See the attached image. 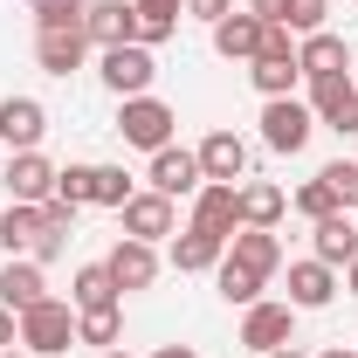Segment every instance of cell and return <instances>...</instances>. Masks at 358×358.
Wrapping results in <instances>:
<instances>
[{
  "mask_svg": "<svg viewBox=\"0 0 358 358\" xmlns=\"http://www.w3.org/2000/svg\"><path fill=\"white\" fill-rule=\"evenodd\" d=\"M324 21H331V0H282V28H289L296 42H303V35H317Z\"/></svg>",
  "mask_w": 358,
  "mask_h": 358,
  "instance_id": "30",
  "label": "cell"
},
{
  "mask_svg": "<svg viewBox=\"0 0 358 358\" xmlns=\"http://www.w3.org/2000/svg\"><path fill=\"white\" fill-rule=\"evenodd\" d=\"M227 262L255 268V275H275L282 268V241H275V227H241V234H227Z\"/></svg>",
  "mask_w": 358,
  "mask_h": 358,
  "instance_id": "19",
  "label": "cell"
},
{
  "mask_svg": "<svg viewBox=\"0 0 358 358\" xmlns=\"http://www.w3.org/2000/svg\"><path fill=\"white\" fill-rule=\"evenodd\" d=\"M152 358H200V352H193V345H159Z\"/></svg>",
  "mask_w": 358,
  "mask_h": 358,
  "instance_id": "40",
  "label": "cell"
},
{
  "mask_svg": "<svg viewBox=\"0 0 358 358\" xmlns=\"http://www.w3.org/2000/svg\"><path fill=\"white\" fill-rule=\"evenodd\" d=\"M103 358H131V352H117V345H110V352H103Z\"/></svg>",
  "mask_w": 358,
  "mask_h": 358,
  "instance_id": "44",
  "label": "cell"
},
{
  "mask_svg": "<svg viewBox=\"0 0 358 358\" xmlns=\"http://www.w3.org/2000/svg\"><path fill=\"white\" fill-rule=\"evenodd\" d=\"M262 14H248V7H241V14H227V21H214V55H227V62H255V55H262Z\"/></svg>",
  "mask_w": 358,
  "mask_h": 358,
  "instance_id": "17",
  "label": "cell"
},
{
  "mask_svg": "<svg viewBox=\"0 0 358 358\" xmlns=\"http://www.w3.org/2000/svg\"><path fill=\"white\" fill-rule=\"evenodd\" d=\"M262 55H268V62H296V35H289L282 21H268V28H262ZM262 55H255V62H262Z\"/></svg>",
  "mask_w": 358,
  "mask_h": 358,
  "instance_id": "33",
  "label": "cell"
},
{
  "mask_svg": "<svg viewBox=\"0 0 358 358\" xmlns=\"http://www.w3.org/2000/svg\"><path fill=\"white\" fill-rule=\"evenodd\" d=\"M90 186H96V166H55V200L90 207Z\"/></svg>",
  "mask_w": 358,
  "mask_h": 358,
  "instance_id": "32",
  "label": "cell"
},
{
  "mask_svg": "<svg viewBox=\"0 0 358 358\" xmlns=\"http://www.w3.org/2000/svg\"><path fill=\"white\" fill-rule=\"evenodd\" d=\"M173 131H179V110L166 96H124V103H117V138L138 145V152H166Z\"/></svg>",
  "mask_w": 358,
  "mask_h": 358,
  "instance_id": "1",
  "label": "cell"
},
{
  "mask_svg": "<svg viewBox=\"0 0 358 358\" xmlns=\"http://www.w3.org/2000/svg\"><path fill=\"white\" fill-rule=\"evenodd\" d=\"M42 138H48V110L35 96H7L0 103V145L7 152H42Z\"/></svg>",
  "mask_w": 358,
  "mask_h": 358,
  "instance_id": "10",
  "label": "cell"
},
{
  "mask_svg": "<svg viewBox=\"0 0 358 358\" xmlns=\"http://www.w3.org/2000/svg\"><path fill=\"white\" fill-rule=\"evenodd\" d=\"M310 248H317V262H331V268H345L358 255V221H352V207L345 214H331V221H310Z\"/></svg>",
  "mask_w": 358,
  "mask_h": 358,
  "instance_id": "21",
  "label": "cell"
},
{
  "mask_svg": "<svg viewBox=\"0 0 358 358\" xmlns=\"http://www.w3.org/2000/svg\"><path fill=\"white\" fill-rule=\"evenodd\" d=\"M310 131H317L310 103H296V96H268L262 103V145L268 152H303Z\"/></svg>",
  "mask_w": 358,
  "mask_h": 358,
  "instance_id": "5",
  "label": "cell"
},
{
  "mask_svg": "<svg viewBox=\"0 0 358 358\" xmlns=\"http://www.w3.org/2000/svg\"><path fill=\"white\" fill-rule=\"evenodd\" d=\"M0 358H28V352H0Z\"/></svg>",
  "mask_w": 358,
  "mask_h": 358,
  "instance_id": "45",
  "label": "cell"
},
{
  "mask_svg": "<svg viewBox=\"0 0 358 358\" xmlns=\"http://www.w3.org/2000/svg\"><path fill=\"white\" fill-rule=\"evenodd\" d=\"M103 268L117 275V289H152V282H159V248L124 234V241H117V248L103 255Z\"/></svg>",
  "mask_w": 358,
  "mask_h": 358,
  "instance_id": "14",
  "label": "cell"
},
{
  "mask_svg": "<svg viewBox=\"0 0 358 358\" xmlns=\"http://www.w3.org/2000/svg\"><path fill=\"white\" fill-rule=\"evenodd\" d=\"M117 221L131 241H159V234H173V200L166 193H131L124 207H117Z\"/></svg>",
  "mask_w": 358,
  "mask_h": 358,
  "instance_id": "18",
  "label": "cell"
},
{
  "mask_svg": "<svg viewBox=\"0 0 358 358\" xmlns=\"http://www.w3.org/2000/svg\"><path fill=\"white\" fill-rule=\"evenodd\" d=\"M310 117L324 124V131H358V83L352 76H324V83H310Z\"/></svg>",
  "mask_w": 358,
  "mask_h": 358,
  "instance_id": "7",
  "label": "cell"
},
{
  "mask_svg": "<svg viewBox=\"0 0 358 358\" xmlns=\"http://www.w3.org/2000/svg\"><path fill=\"white\" fill-rule=\"evenodd\" d=\"M248 83L262 90V103H268V96H296V83H303V69H296V62H268V55H262V62L248 69Z\"/></svg>",
  "mask_w": 358,
  "mask_h": 358,
  "instance_id": "29",
  "label": "cell"
},
{
  "mask_svg": "<svg viewBox=\"0 0 358 358\" xmlns=\"http://www.w3.org/2000/svg\"><path fill=\"white\" fill-rule=\"evenodd\" d=\"M268 358H303V352H296V345H282V352H268Z\"/></svg>",
  "mask_w": 358,
  "mask_h": 358,
  "instance_id": "43",
  "label": "cell"
},
{
  "mask_svg": "<svg viewBox=\"0 0 358 358\" xmlns=\"http://www.w3.org/2000/svg\"><path fill=\"white\" fill-rule=\"evenodd\" d=\"M282 207H289L282 186H268V179H248V186H241V227H275Z\"/></svg>",
  "mask_w": 358,
  "mask_h": 358,
  "instance_id": "23",
  "label": "cell"
},
{
  "mask_svg": "<svg viewBox=\"0 0 358 358\" xmlns=\"http://www.w3.org/2000/svg\"><path fill=\"white\" fill-rule=\"evenodd\" d=\"M289 331H296V310H289V303H248V310H241V345L262 352V358L282 352Z\"/></svg>",
  "mask_w": 358,
  "mask_h": 358,
  "instance_id": "9",
  "label": "cell"
},
{
  "mask_svg": "<svg viewBox=\"0 0 358 358\" xmlns=\"http://www.w3.org/2000/svg\"><path fill=\"white\" fill-rule=\"evenodd\" d=\"M296 69H303V83H324V76H352V48L345 35H331V28H317L296 42Z\"/></svg>",
  "mask_w": 358,
  "mask_h": 358,
  "instance_id": "11",
  "label": "cell"
},
{
  "mask_svg": "<svg viewBox=\"0 0 358 358\" xmlns=\"http://www.w3.org/2000/svg\"><path fill=\"white\" fill-rule=\"evenodd\" d=\"M138 186H131V173L124 166H96V186H90V207H124Z\"/></svg>",
  "mask_w": 358,
  "mask_h": 358,
  "instance_id": "31",
  "label": "cell"
},
{
  "mask_svg": "<svg viewBox=\"0 0 358 358\" xmlns=\"http://www.w3.org/2000/svg\"><path fill=\"white\" fill-rule=\"evenodd\" d=\"M117 338H124V310H117V303H103V310H76V345L110 352Z\"/></svg>",
  "mask_w": 358,
  "mask_h": 358,
  "instance_id": "26",
  "label": "cell"
},
{
  "mask_svg": "<svg viewBox=\"0 0 358 358\" xmlns=\"http://www.w3.org/2000/svg\"><path fill=\"white\" fill-rule=\"evenodd\" d=\"M21 324V345H28V358H55L76 345V303H55V296H42L35 310L14 317Z\"/></svg>",
  "mask_w": 358,
  "mask_h": 358,
  "instance_id": "2",
  "label": "cell"
},
{
  "mask_svg": "<svg viewBox=\"0 0 358 358\" xmlns=\"http://www.w3.org/2000/svg\"><path fill=\"white\" fill-rule=\"evenodd\" d=\"M0 186H7V200L42 207V200H55V166H48L42 152H14V159H7V173H0Z\"/></svg>",
  "mask_w": 358,
  "mask_h": 358,
  "instance_id": "8",
  "label": "cell"
},
{
  "mask_svg": "<svg viewBox=\"0 0 358 358\" xmlns=\"http://www.w3.org/2000/svg\"><path fill=\"white\" fill-rule=\"evenodd\" d=\"M117 296H124V289H117V275H110L103 262H83V268H76V289H69L76 310H103V303H117Z\"/></svg>",
  "mask_w": 358,
  "mask_h": 358,
  "instance_id": "25",
  "label": "cell"
},
{
  "mask_svg": "<svg viewBox=\"0 0 358 358\" xmlns=\"http://www.w3.org/2000/svg\"><path fill=\"white\" fill-rule=\"evenodd\" d=\"M227 241L221 234H207V227H186V234H173V268L179 275H200V268H221Z\"/></svg>",
  "mask_w": 358,
  "mask_h": 358,
  "instance_id": "22",
  "label": "cell"
},
{
  "mask_svg": "<svg viewBox=\"0 0 358 358\" xmlns=\"http://www.w3.org/2000/svg\"><path fill=\"white\" fill-rule=\"evenodd\" d=\"M289 207H296L303 221H331V214H345V200H338V186H331V179H324V173H317V179H303Z\"/></svg>",
  "mask_w": 358,
  "mask_h": 358,
  "instance_id": "27",
  "label": "cell"
},
{
  "mask_svg": "<svg viewBox=\"0 0 358 358\" xmlns=\"http://www.w3.org/2000/svg\"><path fill=\"white\" fill-rule=\"evenodd\" d=\"M83 55H90L83 21H35V62H42L48 76H69V69H83Z\"/></svg>",
  "mask_w": 358,
  "mask_h": 358,
  "instance_id": "4",
  "label": "cell"
},
{
  "mask_svg": "<svg viewBox=\"0 0 358 358\" xmlns=\"http://www.w3.org/2000/svg\"><path fill=\"white\" fill-rule=\"evenodd\" d=\"M248 14H262V21H282V0H248Z\"/></svg>",
  "mask_w": 358,
  "mask_h": 358,
  "instance_id": "39",
  "label": "cell"
},
{
  "mask_svg": "<svg viewBox=\"0 0 358 358\" xmlns=\"http://www.w3.org/2000/svg\"><path fill=\"white\" fill-rule=\"evenodd\" d=\"M42 227L69 241V234H76V207H69V200H42Z\"/></svg>",
  "mask_w": 358,
  "mask_h": 358,
  "instance_id": "34",
  "label": "cell"
},
{
  "mask_svg": "<svg viewBox=\"0 0 358 358\" xmlns=\"http://www.w3.org/2000/svg\"><path fill=\"white\" fill-rule=\"evenodd\" d=\"M338 296V268L331 262H289V310H324Z\"/></svg>",
  "mask_w": 358,
  "mask_h": 358,
  "instance_id": "20",
  "label": "cell"
},
{
  "mask_svg": "<svg viewBox=\"0 0 358 358\" xmlns=\"http://www.w3.org/2000/svg\"><path fill=\"white\" fill-rule=\"evenodd\" d=\"M352 207H358V200H352Z\"/></svg>",
  "mask_w": 358,
  "mask_h": 358,
  "instance_id": "47",
  "label": "cell"
},
{
  "mask_svg": "<svg viewBox=\"0 0 358 358\" xmlns=\"http://www.w3.org/2000/svg\"><path fill=\"white\" fill-rule=\"evenodd\" d=\"M317 358H358V352H352V345H324Z\"/></svg>",
  "mask_w": 358,
  "mask_h": 358,
  "instance_id": "41",
  "label": "cell"
},
{
  "mask_svg": "<svg viewBox=\"0 0 358 358\" xmlns=\"http://www.w3.org/2000/svg\"><path fill=\"white\" fill-rule=\"evenodd\" d=\"M200 186H207V173H200V152H186V145L152 152V193H166V200H193Z\"/></svg>",
  "mask_w": 358,
  "mask_h": 358,
  "instance_id": "6",
  "label": "cell"
},
{
  "mask_svg": "<svg viewBox=\"0 0 358 358\" xmlns=\"http://www.w3.org/2000/svg\"><path fill=\"white\" fill-rule=\"evenodd\" d=\"M179 7H186L193 21H207V28H214V21H227V14H234V0H179Z\"/></svg>",
  "mask_w": 358,
  "mask_h": 358,
  "instance_id": "36",
  "label": "cell"
},
{
  "mask_svg": "<svg viewBox=\"0 0 358 358\" xmlns=\"http://www.w3.org/2000/svg\"><path fill=\"white\" fill-rule=\"evenodd\" d=\"M345 289H352V296H358V255H352V262H345Z\"/></svg>",
  "mask_w": 358,
  "mask_h": 358,
  "instance_id": "42",
  "label": "cell"
},
{
  "mask_svg": "<svg viewBox=\"0 0 358 358\" xmlns=\"http://www.w3.org/2000/svg\"><path fill=\"white\" fill-rule=\"evenodd\" d=\"M48 296V282H42V262H28V255H7V268H0V310H35Z\"/></svg>",
  "mask_w": 358,
  "mask_h": 358,
  "instance_id": "16",
  "label": "cell"
},
{
  "mask_svg": "<svg viewBox=\"0 0 358 358\" xmlns=\"http://www.w3.org/2000/svg\"><path fill=\"white\" fill-rule=\"evenodd\" d=\"M214 282H221V296L234 303V310L262 303V275H255V268H241V262H227V255H221V268H214Z\"/></svg>",
  "mask_w": 358,
  "mask_h": 358,
  "instance_id": "28",
  "label": "cell"
},
{
  "mask_svg": "<svg viewBox=\"0 0 358 358\" xmlns=\"http://www.w3.org/2000/svg\"><path fill=\"white\" fill-rule=\"evenodd\" d=\"M28 7H42V0H28Z\"/></svg>",
  "mask_w": 358,
  "mask_h": 358,
  "instance_id": "46",
  "label": "cell"
},
{
  "mask_svg": "<svg viewBox=\"0 0 358 358\" xmlns=\"http://www.w3.org/2000/svg\"><path fill=\"white\" fill-rule=\"evenodd\" d=\"M193 227H207V234H241V186H214V179H207V186H200V193H193Z\"/></svg>",
  "mask_w": 358,
  "mask_h": 358,
  "instance_id": "13",
  "label": "cell"
},
{
  "mask_svg": "<svg viewBox=\"0 0 358 358\" xmlns=\"http://www.w3.org/2000/svg\"><path fill=\"white\" fill-rule=\"evenodd\" d=\"M21 345V324H14V310H0V352H14Z\"/></svg>",
  "mask_w": 358,
  "mask_h": 358,
  "instance_id": "37",
  "label": "cell"
},
{
  "mask_svg": "<svg viewBox=\"0 0 358 358\" xmlns=\"http://www.w3.org/2000/svg\"><path fill=\"white\" fill-rule=\"evenodd\" d=\"M200 173L214 179V186L248 179V145H241L234 131H207V138H200Z\"/></svg>",
  "mask_w": 358,
  "mask_h": 358,
  "instance_id": "15",
  "label": "cell"
},
{
  "mask_svg": "<svg viewBox=\"0 0 358 358\" xmlns=\"http://www.w3.org/2000/svg\"><path fill=\"white\" fill-rule=\"evenodd\" d=\"M96 76H103V90H117V96H152L159 62H152L145 42H117V48H96Z\"/></svg>",
  "mask_w": 358,
  "mask_h": 358,
  "instance_id": "3",
  "label": "cell"
},
{
  "mask_svg": "<svg viewBox=\"0 0 358 358\" xmlns=\"http://www.w3.org/2000/svg\"><path fill=\"white\" fill-rule=\"evenodd\" d=\"M83 35H90V48H117V42H131V35H138V0H90Z\"/></svg>",
  "mask_w": 358,
  "mask_h": 358,
  "instance_id": "12",
  "label": "cell"
},
{
  "mask_svg": "<svg viewBox=\"0 0 358 358\" xmlns=\"http://www.w3.org/2000/svg\"><path fill=\"white\" fill-rule=\"evenodd\" d=\"M35 241H42V207H21V200H14V207L0 214V248H7V255H35Z\"/></svg>",
  "mask_w": 358,
  "mask_h": 358,
  "instance_id": "24",
  "label": "cell"
},
{
  "mask_svg": "<svg viewBox=\"0 0 358 358\" xmlns=\"http://www.w3.org/2000/svg\"><path fill=\"white\" fill-rule=\"evenodd\" d=\"M138 14H166V21H179L186 7H179V0H138Z\"/></svg>",
  "mask_w": 358,
  "mask_h": 358,
  "instance_id": "38",
  "label": "cell"
},
{
  "mask_svg": "<svg viewBox=\"0 0 358 358\" xmlns=\"http://www.w3.org/2000/svg\"><path fill=\"white\" fill-rule=\"evenodd\" d=\"M324 179L338 186V200H345V207L358 200V166H352V159H331V166H324Z\"/></svg>",
  "mask_w": 358,
  "mask_h": 358,
  "instance_id": "35",
  "label": "cell"
}]
</instances>
